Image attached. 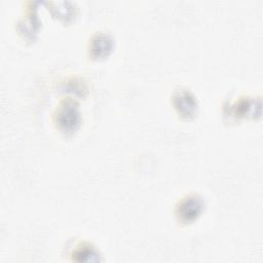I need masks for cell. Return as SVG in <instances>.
I'll return each mask as SVG.
<instances>
[{
  "instance_id": "6",
  "label": "cell",
  "mask_w": 263,
  "mask_h": 263,
  "mask_svg": "<svg viewBox=\"0 0 263 263\" xmlns=\"http://www.w3.org/2000/svg\"><path fill=\"white\" fill-rule=\"evenodd\" d=\"M260 109V101L258 103L255 102L254 99L243 98L237 100L232 105V114L236 117H245L248 115L255 114V109Z\"/></svg>"
},
{
  "instance_id": "5",
  "label": "cell",
  "mask_w": 263,
  "mask_h": 263,
  "mask_svg": "<svg viewBox=\"0 0 263 263\" xmlns=\"http://www.w3.org/2000/svg\"><path fill=\"white\" fill-rule=\"evenodd\" d=\"M72 259L77 262H93L100 261V254L95 247L83 242L79 245L72 253Z\"/></svg>"
},
{
  "instance_id": "3",
  "label": "cell",
  "mask_w": 263,
  "mask_h": 263,
  "mask_svg": "<svg viewBox=\"0 0 263 263\" xmlns=\"http://www.w3.org/2000/svg\"><path fill=\"white\" fill-rule=\"evenodd\" d=\"M173 106L177 113L186 119H190L196 116L198 112V104L194 95L188 89H178L172 97Z\"/></svg>"
},
{
  "instance_id": "2",
  "label": "cell",
  "mask_w": 263,
  "mask_h": 263,
  "mask_svg": "<svg viewBox=\"0 0 263 263\" xmlns=\"http://www.w3.org/2000/svg\"><path fill=\"white\" fill-rule=\"evenodd\" d=\"M204 201L196 193H191L181 198L176 205L175 214L179 222L188 224L195 221L202 213Z\"/></svg>"
},
{
  "instance_id": "4",
  "label": "cell",
  "mask_w": 263,
  "mask_h": 263,
  "mask_svg": "<svg viewBox=\"0 0 263 263\" xmlns=\"http://www.w3.org/2000/svg\"><path fill=\"white\" fill-rule=\"evenodd\" d=\"M113 39L105 33H97L92 35L88 43L89 55L95 60H101L110 54L113 49Z\"/></svg>"
},
{
  "instance_id": "1",
  "label": "cell",
  "mask_w": 263,
  "mask_h": 263,
  "mask_svg": "<svg viewBox=\"0 0 263 263\" xmlns=\"http://www.w3.org/2000/svg\"><path fill=\"white\" fill-rule=\"evenodd\" d=\"M54 122L57 127L64 134H72L76 132L81 122L78 105L70 99L63 101L57 108Z\"/></svg>"
}]
</instances>
